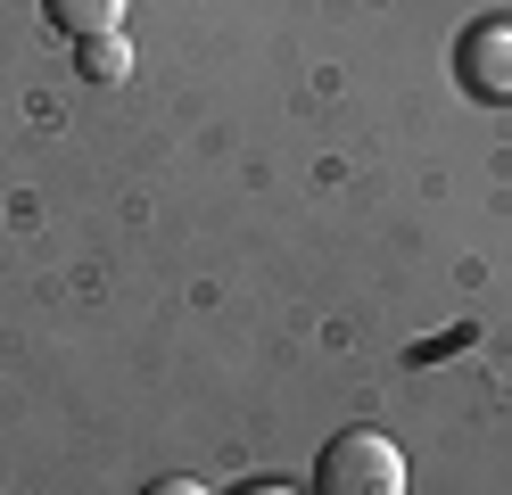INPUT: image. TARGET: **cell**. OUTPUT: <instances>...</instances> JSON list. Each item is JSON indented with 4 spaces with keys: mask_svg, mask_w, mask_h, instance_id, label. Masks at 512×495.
Instances as JSON below:
<instances>
[{
    "mask_svg": "<svg viewBox=\"0 0 512 495\" xmlns=\"http://www.w3.org/2000/svg\"><path fill=\"white\" fill-rule=\"evenodd\" d=\"M314 495H405V446L380 429H339L314 462Z\"/></svg>",
    "mask_w": 512,
    "mask_h": 495,
    "instance_id": "6da1fadb",
    "label": "cell"
},
{
    "mask_svg": "<svg viewBox=\"0 0 512 495\" xmlns=\"http://www.w3.org/2000/svg\"><path fill=\"white\" fill-rule=\"evenodd\" d=\"M455 75L471 99H512V17H479L455 42Z\"/></svg>",
    "mask_w": 512,
    "mask_h": 495,
    "instance_id": "7a4b0ae2",
    "label": "cell"
},
{
    "mask_svg": "<svg viewBox=\"0 0 512 495\" xmlns=\"http://www.w3.org/2000/svg\"><path fill=\"white\" fill-rule=\"evenodd\" d=\"M58 33H75V42H91V33H124V0H42Z\"/></svg>",
    "mask_w": 512,
    "mask_h": 495,
    "instance_id": "3957f363",
    "label": "cell"
},
{
    "mask_svg": "<svg viewBox=\"0 0 512 495\" xmlns=\"http://www.w3.org/2000/svg\"><path fill=\"white\" fill-rule=\"evenodd\" d=\"M83 75H91V83L133 75V42H124V33H91V42H83Z\"/></svg>",
    "mask_w": 512,
    "mask_h": 495,
    "instance_id": "277c9868",
    "label": "cell"
},
{
    "mask_svg": "<svg viewBox=\"0 0 512 495\" xmlns=\"http://www.w3.org/2000/svg\"><path fill=\"white\" fill-rule=\"evenodd\" d=\"M141 495H207V487H199V479H149Z\"/></svg>",
    "mask_w": 512,
    "mask_h": 495,
    "instance_id": "5b68a950",
    "label": "cell"
},
{
    "mask_svg": "<svg viewBox=\"0 0 512 495\" xmlns=\"http://www.w3.org/2000/svg\"><path fill=\"white\" fill-rule=\"evenodd\" d=\"M240 495H298V487H273V479H265V487H240Z\"/></svg>",
    "mask_w": 512,
    "mask_h": 495,
    "instance_id": "8992f818",
    "label": "cell"
}]
</instances>
